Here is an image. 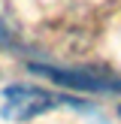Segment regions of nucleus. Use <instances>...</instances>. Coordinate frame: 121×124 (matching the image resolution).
I'll list each match as a JSON object with an SVG mask.
<instances>
[{
  "mask_svg": "<svg viewBox=\"0 0 121 124\" xmlns=\"http://www.w3.org/2000/svg\"><path fill=\"white\" fill-rule=\"evenodd\" d=\"M58 103H70L67 97H54L48 91L30 88V85H9L3 91V115L12 121H27L39 112H48Z\"/></svg>",
  "mask_w": 121,
  "mask_h": 124,
  "instance_id": "obj_1",
  "label": "nucleus"
},
{
  "mask_svg": "<svg viewBox=\"0 0 121 124\" xmlns=\"http://www.w3.org/2000/svg\"><path fill=\"white\" fill-rule=\"evenodd\" d=\"M30 73L45 76L52 82L76 88V91H121L118 79L103 76V73H91V70H58V67H48V64H30Z\"/></svg>",
  "mask_w": 121,
  "mask_h": 124,
  "instance_id": "obj_2",
  "label": "nucleus"
},
{
  "mask_svg": "<svg viewBox=\"0 0 121 124\" xmlns=\"http://www.w3.org/2000/svg\"><path fill=\"white\" fill-rule=\"evenodd\" d=\"M3 39H6V27L0 24V42H3Z\"/></svg>",
  "mask_w": 121,
  "mask_h": 124,
  "instance_id": "obj_3",
  "label": "nucleus"
}]
</instances>
